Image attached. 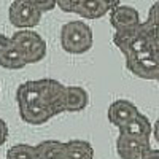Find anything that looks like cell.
Here are the masks:
<instances>
[{"label":"cell","mask_w":159,"mask_h":159,"mask_svg":"<svg viewBox=\"0 0 159 159\" xmlns=\"http://www.w3.org/2000/svg\"><path fill=\"white\" fill-rule=\"evenodd\" d=\"M113 45L123 52L124 59L150 49H159V37L148 21H143L134 27L115 30Z\"/></svg>","instance_id":"cell-1"},{"label":"cell","mask_w":159,"mask_h":159,"mask_svg":"<svg viewBox=\"0 0 159 159\" xmlns=\"http://www.w3.org/2000/svg\"><path fill=\"white\" fill-rule=\"evenodd\" d=\"M16 102H18V107H19V116H21L22 121L27 123V124L42 126L54 116L52 111L42 100L37 80L35 81H25V83L18 86Z\"/></svg>","instance_id":"cell-2"},{"label":"cell","mask_w":159,"mask_h":159,"mask_svg":"<svg viewBox=\"0 0 159 159\" xmlns=\"http://www.w3.org/2000/svg\"><path fill=\"white\" fill-rule=\"evenodd\" d=\"M92 30L84 21H70L61 29V46L69 54H84L92 48Z\"/></svg>","instance_id":"cell-3"},{"label":"cell","mask_w":159,"mask_h":159,"mask_svg":"<svg viewBox=\"0 0 159 159\" xmlns=\"http://www.w3.org/2000/svg\"><path fill=\"white\" fill-rule=\"evenodd\" d=\"M11 43L18 46L27 64H37L46 56V42L43 37L32 29H19L13 34Z\"/></svg>","instance_id":"cell-4"},{"label":"cell","mask_w":159,"mask_h":159,"mask_svg":"<svg viewBox=\"0 0 159 159\" xmlns=\"http://www.w3.org/2000/svg\"><path fill=\"white\" fill-rule=\"evenodd\" d=\"M127 70L143 80H157L159 76V49L143 51L130 57H126Z\"/></svg>","instance_id":"cell-5"},{"label":"cell","mask_w":159,"mask_h":159,"mask_svg":"<svg viewBox=\"0 0 159 159\" xmlns=\"http://www.w3.org/2000/svg\"><path fill=\"white\" fill-rule=\"evenodd\" d=\"M40 96L45 105L52 111V115H61L65 111V97H67V86L54 78L37 80Z\"/></svg>","instance_id":"cell-6"},{"label":"cell","mask_w":159,"mask_h":159,"mask_svg":"<svg viewBox=\"0 0 159 159\" xmlns=\"http://www.w3.org/2000/svg\"><path fill=\"white\" fill-rule=\"evenodd\" d=\"M43 13L32 0H15L8 8V19L18 29H34L40 24Z\"/></svg>","instance_id":"cell-7"},{"label":"cell","mask_w":159,"mask_h":159,"mask_svg":"<svg viewBox=\"0 0 159 159\" xmlns=\"http://www.w3.org/2000/svg\"><path fill=\"white\" fill-rule=\"evenodd\" d=\"M151 148L150 140L119 134L116 139V153L121 159H143V154Z\"/></svg>","instance_id":"cell-8"},{"label":"cell","mask_w":159,"mask_h":159,"mask_svg":"<svg viewBox=\"0 0 159 159\" xmlns=\"http://www.w3.org/2000/svg\"><path fill=\"white\" fill-rule=\"evenodd\" d=\"M139 113L140 110L137 108L135 103H132L130 100H126V99H118L108 107L107 116H108V121L119 129L126 123H129L134 116H137Z\"/></svg>","instance_id":"cell-9"},{"label":"cell","mask_w":159,"mask_h":159,"mask_svg":"<svg viewBox=\"0 0 159 159\" xmlns=\"http://www.w3.org/2000/svg\"><path fill=\"white\" fill-rule=\"evenodd\" d=\"M140 15L134 7L129 5H118L110 11V24L115 30L129 29L140 24Z\"/></svg>","instance_id":"cell-10"},{"label":"cell","mask_w":159,"mask_h":159,"mask_svg":"<svg viewBox=\"0 0 159 159\" xmlns=\"http://www.w3.org/2000/svg\"><path fill=\"white\" fill-rule=\"evenodd\" d=\"M119 134H127L132 137H139L143 140H150L153 135V124L150 123V119L145 116L143 113H139L134 116L129 123L119 127Z\"/></svg>","instance_id":"cell-11"},{"label":"cell","mask_w":159,"mask_h":159,"mask_svg":"<svg viewBox=\"0 0 159 159\" xmlns=\"http://www.w3.org/2000/svg\"><path fill=\"white\" fill-rule=\"evenodd\" d=\"M89 103V94L81 86H67L65 111H81Z\"/></svg>","instance_id":"cell-12"},{"label":"cell","mask_w":159,"mask_h":159,"mask_svg":"<svg viewBox=\"0 0 159 159\" xmlns=\"http://www.w3.org/2000/svg\"><path fill=\"white\" fill-rule=\"evenodd\" d=\"M64 159H94V148L86 140H69L65 142Z\"/></svg>","instance_id":"cell-13"},{"label":"cell","mask_w":159,"mask_h":159,"mask_svg":"<svg viewBox=\"0 0 159 159\" xmlns=\"http://www.w3.org/2000/svg\"><path fill=\"white\" fill-rule=\"evenodd\" d=\"M25 65H27V61L19 51V48L10 43V46L0 56V67H3L7 70H19V69H24Z\"/></svg>","instance_id":"cell-14"},{"label":"cell","mask_w":159,"mask_h":159,"mask_svg":"<svg viewBox=\"0 0 159 159\" xmlns=\"http://www.w3.org/2000/svg\"><path fill=\"white\" fill-rule=\"evenodd\" d=\"M37 159H64L65 142L59 140H43L37 147Z\"/></svg>","instance_id":"cell-15"},{"label":"cell","mask_w":159,"mask_h":159,"mask_svg":"<svg viewBox=\"0 0 159 159\" xmlns=\"http://www.w3.org/2000/svg\"><path fill=\"white\" fill-rule=\"evenodd\" d=\"M107 13H110L108 8L100 0H81V3L76 10V15L84 19H100Z\"/></svg>","instance_id":"cell-16"},{"label":"cell","mask_w":159,"mask_h":159,"mask_svg":"<svg viewBox=\"0 0 159 159\" xmlns=\"http://www.w3.org/2000/svg\"><path fill=\"white\" fill-rule=\"evenodd\" d=\"M7 159H37V150L29 143H18L7 151Z\"/></svg>","instance_id":"cell-17"},{"label":"cell","mask_w":159,"mask_h":159,"mask_svg":"<svg viewBox=\"0 0 159 159\" xmlns=\"http://www.w3.org/2000/svg\"><path fill=\"white\" fill-rule=\"evenodd\" d=\"M147 21L153 25V29L156 30V34H157V37H159V0H157V2H154V3L150 7Z\"/></svg>","instance_id":"cell-18"},{"label":"cell","mask_w":159,"mask_h":159,"mask_svg":"<svg viewBox=\"0 0 159 159\" xmlns=\"http://www.w3.org/2000/svg\"><path fill=\"white\" fill-rule=\"evenodd\" d=\"M57 8H61L65 13H76L81 0H56Z\"/></svg>","instance_id":"cell-19"},{"label":"cell","mask_w":159,"mask_h":159,"mask_svg":"<svg viewBox=\"0 0 159 159\" xmlns=\"http://www.w3.org/2000/svg\"><path fill=\"white\" fill-rule=\"evenodd\" d=\"M32 3L42 11V13H46V11H51L57 7L56 0H32Z\"/></svg>","instance_id":"cell-20"},{"label":"cell","mask_w":159,"mask_h":159,"mask_svg":"<svg viewBox=\"0 0 159 159\" xmlns=\"http://www.w3.org/2000/svg\"><path fill=\"white\" fill-rule=\"evenodd\" d=\"M8 134H10V130H8V124L5 123V119L0 118V147H2V145L7 142Z\"/></svg>","instance_id":"cell-21"},{"label":"cell","mask_w":159,"mask_h":159,"mask_svg":"<svg viewBox=\"0 0 159 159\" xmlns=\"http://www.w3.org/2000/svg\"><path fill=\"white\" fill-rule=\"evenodd\" d=\"M10 43H11V38L7 37V35H3V34H0V56H2L3 51L10 46Z\"/></svg>","instance_id":"cell-22"},{"label":"cell","mask_w":159,"mask_h":159,"mask_svg":"<svg viewBox=\"0 0 159 159\" xmlns=\"http://www.w3.org/2000/svg\"><path fill=\"white\" fill-rule=\"evenodd\" d=\"M143 159H159V148H150L143 154Z\"/></svg>","instance_id":"cell-23"},{"label":"cell","mask_w":159,"mask_h":159,"mask_svg":"<svg viewBox=\"0 0 159 159\" xmlns=\"http://www.w3.org/2000/svg\"><path fill=\"white\" fill-rule=\"evenodd\" d=\"M100 2L108 8V11H111V10L116 8L118 5H121V0H100Z\"/></svg>","instance_id":"cell-24"},{"label":"cell","mask_w":159,"mask_h":159,"mask_svg":"<svg viewBox=\"0 0 159 159\" xmlns=\"http://www.w3.org/2000/svg\"><path fill=\"white\" fill-rule=\"evenodd\" d=\"M153 135H154V139H156V142L159 143V118L154 121V124H153Z\"/></svg>","instance_id":"cell-25"},{"label":"cell","mask_w":159,"mask_h":159,"mask_svg":"<svg viewBox=\"0 0 159 159\" xmlns=\"http://www.w3.org/2000/svg\"><path fill=\"white\" fill-rule=\"evenodd\" d=\"M156 81H157V83H159V76H157V80H156Z\"/></svg>","instance_id":"cell-26"}]
</instances>
